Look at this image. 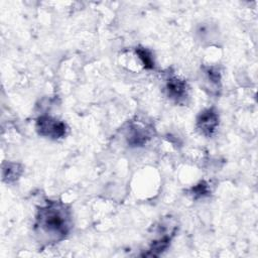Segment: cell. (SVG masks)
<instances>
[{
  "instance_id": "obj_1",
  "label": "cell",
  "mask_w": 258,
  "mask_h": 258,
  "mask_svg": "<svg viewBox=\"0 0 258 258\" xmlns=\"http://www.w3.org/2000/svg\"><path fill=\"white\" fill-rule=\"evenodd\" d=\"M71 229V211L61 202L49 201L37 211L35 230L37 234L46 235L47 241L58 242L64 239Z\"/></svg>"
},
{
  "instance_id": "obj_7",
  "label": "cell",
  "mask_w": 258,
  "mask_h": 258,
  "mask_svg": "<svg viewBox=\"0 0 258 258\" xmlns=\"http://www.w3.org/2000/svg\"><path fill=\"white\" fill-rule=\"evenodd\" d=\"M136 53L138 55V57L140 58V60L142 61L143 66L145 69H153L154 68V60L153 57L151 55V53L143 47H136Z\"/></svg>"
},
{
  "instance_id": "obj_6",
  "label": "cell",
  "mask_w": 258,
  "mask_h": 258,
  "mask_svg": "<svg viewBox=\"0 0 258 258\" xmlns=\"http://www.w3.org/2000/svg\"><path fill=\"white\" fill-rule=\"evenodd\" d=\"M21 172H22V169L19 164L8 162L3 167V178L7 182H11L17 179L18 176L21 174Z\"/></svg>"
},
{
  "instance_id": "obj_3",
  "label": "cell",
  "mask_w": 258,
  "mask_h": 258,
  "mask_svg": "<svg viewBox=\"0 0 258 258\" xmlns=\"http://www.w3.org/2000/svg\"><path fill=\"white\" fill-rule=\"evenodd\" d=\"M219 125V114L214 108L202 111L197 118V128L205 136H212Z\"/></svg>"
},
{
  "instance_id": "obj_4",
  "label": "cell",
  "mask_w": 258,
  "mask_h": 258,
  "mask_svg": "<svg viewBox=\"0 0 258 258\" xmlns=\"http://www.w3.org/2000/svg\"><path fill=\"white\" fill-rule=\"evenodd\" d=\"M165 90L167 96L177 103H180L187 96L186 83L174 75H171L166 79Z\"/></svg>"
},
{
  "instance_id": "obj_5",
  "label": "cell",
  "mask_w": 258,
  "mask_h": 258,
  "mask_svg": "<svg viewBox=\"0 0 258 258\" xmlns=\"http://www.w3.org/2000/svg\"><path fill=\"white\" fill-rule=\"evenodd\" d=\"M150 129H146L144 127H140L136 124L131 125L128 134V143L131 146H141L147 142L151 137Z\"/></svg>"
},
{
  "instance_id": "obj_2",
  "label": "cell",
  "mask_w": 258,
  "mask_h": 258,
  "mask_svg": "<svg viewBox=\"0 0 258 258\" xmlns=\"http://www.w3.org/2000/svg\"><path fill=\"white\" fill-rule=\"evenodd\" d=\"M36 131L39 135L51 139H59L67 135V124L51 116L43 115L36 119Z\"/></svg>"
},
{
  "instance_id": "obj_8",
  "label": "cell",
  "mask_w": 258,
  "mask_h": 258,
  "mask_svg": "<svg viewBox=\"0 0 258 258\" xmlns=\"http://www.w3.org/2000/svg\"><path fill=\"white\" fill-rule=\"evenodd\" d=\"M190 190H191V194H192L194 198L198 199V198H201V197H204V196L208 195L209 184L206 181H201L197 185H195Z\"/></svg>"
}]
</instances>
